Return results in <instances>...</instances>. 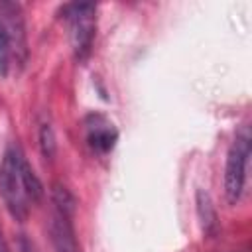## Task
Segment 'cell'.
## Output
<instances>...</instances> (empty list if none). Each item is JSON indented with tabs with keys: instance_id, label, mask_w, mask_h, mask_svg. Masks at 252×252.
<instances>
[{
	"instance_id": "obj_1",
	"label": "cell",
	"mask_w": 252,
	"mask_h": 252,
	"mask_svg": "<svg viewBox=\"0 0 252 252\" xmlns=\"http://www.w3.org/2000/svg\"><path fill=\"white\" fill-rule=\"evenodd\" d=\"M22 148L18 144H10L4 150L2 161H0V195L4 199V205L12 219L18 222H24L30 215V201L22 183V173H20V158H22Z\"/></svg>"
},
{
	"instance_id": "obj_2",
	"label": "cell",
	"mask_w": 252,
	"mask_h": 252,
	"mask_svg": "<svg viewBox=\"0 0 252 252\" xmlns=\"http://www.w3.org/2000/svg\"><path fill=\"white\" fill-rule=\"evenodd\" d=\"M59 14L69 24V39L75 59L85 63L93 51L96 33V6L89 2H73L65 4Z\"/></svg>"
},
{
	"instance_id": "obj_3",
	"label": "cell",
	"mask_w": 252,
	"mask_h": 252,
	"mask_svg": "<svg viewBox=\"0 0 252 252\" xmlns=\"http://www.w3.org/2000/svg\"><path fill=\"white\" fill-rule=\"evenodd\" d=\"M250 128L244 124L236 132L224 163V197L228 205H236L242 197L244 183H246V165L250 158Z\"/></svg>"
},
{
	"instance_id": "obj_4",
	"label": "cell",
	"mask_w": 252,
	"mask_h": 252,
	"mask_svg": "<svg viewBox=\"0 0 252 252\" xmlns=\"http://www.w3.org/2000/svg\"><path fill=\"white\" fill-rule=\"evenodd\" d=\"M83 126H85V140L94 154L104 156V154L112 152V148L118 142V130L104 114L93 112V114L85 116Z\"/></svg>"
},
{
	"instance_id": "obj_5",
	"label": "cell",
	"mask_w": 252,
	"mask_h": 252,
	"mask_svg": "<svg viewBox=\"0 0 252 252\" xmlns=\"http://www.w3.org/2000/svg\"><path fill=\"white\" fill-rule=\"evenodd\" d=\"M49 230H51L55 252H81V246L77 242L75 228H73V217L53 211Z\"/></svg>"
},
{
	"instance_id": "obj_6",
	"label": "cell",
	"mask_w": 252,
	"mask_h": 252,
	"mask_svg": "<svg viewBox=\"0 0 252 252\" xmlns=\"http://www.w3.org/2000/svg\"><path fill=\"white\" fill-rule=\"evenodd\" d=\"M20 173H22V183H24V189H26L30 205H37L43 199V185H41L39 177L35 175L33 167L30 165V161H28V158L24 154L20 158Z\"/></svg>"
},
{
	"instance_id": "obj_7",
	"label": "cell",
	"mask_w": 252,
	"mask_h": 252,
	"mask_svg": "<svg viewBox=\"0 0 252 252\" xmlns=\"http://www.w3.org/2000/svg\"><path fill=\"white\" fill-rule=\"evenodd\" d=\"M197 211H199L203 230L207 234H213L217 230V213H215V207H213V201H211L209 193L203 191V189L197 191Z\"/></svg>"
},
{
	"instance_id": "obj_8",
	"label": "cell",
	"mask_w": 252,
	"mask_h": 252,
	"mask_svg": "<svg viewBox=\"0 0 252 252\" xmlns=\"http://www.w3.org/2000/svg\"><path fill=\"white\" fill-rule=\"evenodd\" d=\"M51 201H53V211L69 215V217L75 215V197L69 193L67 187L55 183L51 189Z\"/></svg>"
},
{
	"instance_id": "obj_9",
	"label": "cell",
	"mask_w": 252,
	"mask_h": 252,
	"mask_svg": "<svg viewBox=\"0 0 252 252\" xmlns=\"http://www.w3.org/2000/svg\"><path fill=\"white\" fill-rule=\"evenodd\" d=\"M12 57H14L12 41H10V35L6 32L4 24L0 22V77H6L8 75L10 65H12Z\"/></svg>"
},
{
	"instance_id": "obj_10",
	"label": "cell",
	"mask_w": 252,
	"mask_h": 252,
	"mask_svg": "<svg viewBox=\"0 0 252 252\" xmlns=\"http://www.w3.org/2000/svg\"><path fill=\"white\" fill-rule=\"evenodd\" d=\"M39 150H41V156H43L45 159H53L55 150H57L53 128H51V124H47V122H43L41 128H39Z\"/></svg>"
},
{
	"instance_id": "obj_11",
	"label": "cell",
	"mask_w": 252,
	"mask_h": 252,
	"mask_svg": "<svg viewBox=\"0 0 252 252\" xmlns=\"http://www.w3.org/2000/svg\"><path fill=\"white\" fill-rule=\"evenodd\" d=\"M18 246H20V252H39V248L35 246V242L32 238H28L26 234H20Z\"/></svg>"
},
{
	"instance_id": "obj_12",
	"label": "cell",
	"mask_w": 252,
	"mask_h": 252,
	"mask_svg": "<svg viewBox=\"0 0 252 252\" xmlns=\"http://www.w3.org/2000/svg\"><path fill=\"white\" fill-rule=\"evenodd\" d=\"M0 252H10L8 242H6V238H4V232H2V226H0Z\"/></svg>"
}]
</instances>
